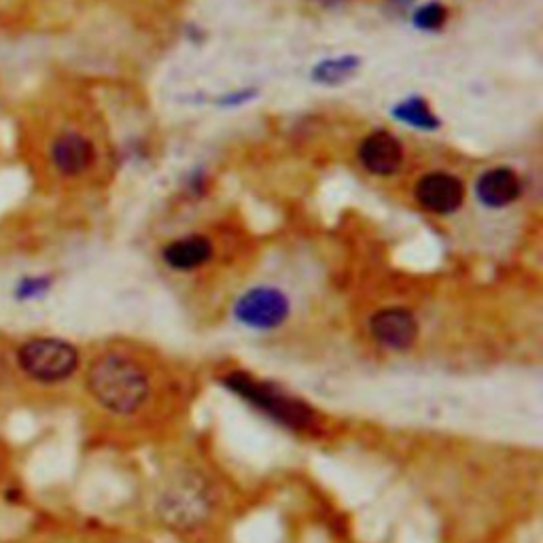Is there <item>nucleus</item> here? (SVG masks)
Here are the masks:
<instances>
[{"instance_id": "f257e3e1", "label": "nucleus", "mask_w": 543, "mask_h": 543, "mask_svg": "<svg viewBox=\"0 0 543 543\" xmlns=\"http://www.w3.org/2000/svg\"><path fill=\"white\" fill-rule=\"evenodd\" d=\"M90 391L102 408L115 414H132L149 397V378L143 367L124 355L100 357L87 376Z\"/></svg>"}, {"instance_id": "f03ea898", "label": "nucleus", "mask_w": 543, "mask_h": 543, "mask_svg": "<svg viewBox=\"0 0 543 543\" xmlns=\"http://www.w3.org/2000/svg\"><path fill=\"white\" fill-rule=\"evenodd\" d=\"M225 384L234 393H238L244 399H249L251 404H255L259 410L268 412L272 418L280 420V423L287 427L304 429L312 423L314 414L306 404L283 395L274 387H270V384L253 380L251 376L240 374V372H234L230 378H225Z\"/></svg>"}, {"instance_id": "7ed1b4c3", "label": "nucleus", "mask_w": 543, "mask_h": 543, "mask_svg": "<svg viewBox=\"0 0 543 543\" xmlns=\"http://www.w3.org/2000/svg\"><path fill=\"white\" fill-rule=\"evenodd\" d=\"M24 372L34 380L58 382L73 376L79 365V353L68 342L56 338H39L20 350Z\"/></svg>"}, {"instance_id": "20e7f679", "label": "nucleus", "mask_w": 543, "mask_h": 543, "mask_svg": "<svg viewBox=\"0 0 543 543\" xmlns=\"http://www.w3.org/2000/svg\"><path fill=\"white\" fill-rule=\"evenodd\" d=\"M289 300L283 291L270 287H257L244 293L234 306V317L249 329L268 331L283 325L289 317Z\"/></svg>"}, {"instance_id": "39448f33", "label": "nucleus", "mask_w": 543, "mask_h": 543, "mask_svg": "<svg viewBox=\"0 0 543 543\" xmlns=\"http://www.w3.org/2000/svg\"><path fill=\"white\" fill-rule=\"evenodd\" d=\"M465 198L463 183L446 172H433L416 183V200L435 215H452Z\"/></svg>"}, {"instance_id": "423d86ee", "label": "nucleus", "mask_w": 543, "mask_h": 543, "mask_svg": "<svg viewBox=\"0 0 543 543\" xmlns=\"http://www.w3.org/2000/svg\"><path fill=\"white\" fill-rule=\"evenodd\" d=\"M372 336L391 350H408L418 338V323L414 314L404 308H389L376 312L370 321Z\"/></svg>"}, {"instance_id": "0eeeda50", "label": "nucleus", "mask_w": 543, "mask_h": 543, "mask_svg": "<svg viewBox=\"0 0 543 543\" xmlns=\"http://www.w3.org/2000/svg\"><path fill=\"white\" fill-rule=\"evenodd\" d=\"M49 155L51 164L64 177H79L94 164L96 149L83 134L64 132L54 140Z\"/></svg>"}, {"instance_id": "6e6552de", "label": "nucleus", "mask_w": 543, "mask_h": 543, "mask_svg": "<svg viewBox=\"0 0 543 543\" xmlns=\"http://www.w3.org/2000/svg\"><path fill=\"white\" fill-rule=\"evenodd\" d=\"M359 157L367 172L376 174V177H389L404 162V149H401L399 140L393 134L378 130L363 140L359 147Z\"/></svg>"}, {"instance_id": "1a4fd4ad", "label": "nucleus", "mask_w": 543, "mask_h": 543, "mask_svg": "<svg viewBox=\"0 0 543 543\" xmlns=\"http://www.w3.org/2000/svg\"><path fill=\"white\" fill-rule=\"evenodd\" d=\"M520 179L510 168H490L478 179L476 194L480 202L488 208L510 206L520 198Z\"/></svg>"}, {"instance_id": "9d476101", "label": "nucleus", "mask_w": 543, "mask_h": 543, "mask_svg": "<svg viewBox=\"0 0 543 543\" xmlns=\"http://www.w3.org/2000/svg\"><path fill=\"white\" fill-rule=\"evenodd\" d=\"M213 244L206 236H185L181 240L170 242L164 249V261L174 270H196L208 264L213 257Z\"/></svg>"}, {"instance_id": "9b49d317", "label": "nucleus", "mask_w": 543, "mask_h": 543, "mask_svg": "<svg viewBox=\"0 0 543 543\" xmlns=\"http://www.w3.org/2000/svg\"><path fill=\"white\" fill-rule=\"evenodd\" d=\"M391 113L395 119L404 121V124H410L418 130H437L442 126V121L437 119V115L431 111L427 100L423 98H408L404 102H399Z\"/></svg>"}, {"instance_id": "f8f14e48", "label": "nucleus", "mask_w": 543, "mask_h": 543, "mask_svg": "<svg viewBox=\"0 0 543 543\" xmlns=\"http://www.w3.org/2000/svg\"><path fill=\"white\" fill-rule=\"evenodd\" d=\"M361 60L355 56H342L334 60H325L321 64L314 66L312 70V81H317L321 85H342L348 79H353L357 75Z\"/></svg>"}, {"instance_id": "ddd939ff", "label": "nucleus", "mask_w": 543, "mask_h": 543, "mask_svg": "<svg viewBox=\"0 0 543 543\" xmlns=\"http://www.w3.org/2000/svg\"><path fill=\"white\" fill-rule=\"evenodd\" d=\"M448 22V9L440 3H429L414 13V26L425 32L442 30Z\"/></svg>"}, {"instance_id": "4468645a", "label": "nucleus", "mask_w": 543, "mask_h": 543, "mask_svg": "<svg viewBox=\"0 0 543 543\" xmlns=\"http://www.w3.org/2000/svg\"><path fill=\"white\" fill-rule=\"evenodd\" d=\"M51 287V278L47 276H28L24 278L20 285H17L15 289V295H17V300H22V302H28V300H37V297L45 295Z\"/></svg>"}, {"instance_id": "2eb2a0df", "label": "nucleus", "mask_w": 543, "mask_h": 543, "mask_svg": "<svg viewBox=\"0 0 543 543\" xmlns=\"http://www.w3.org/2000/svg\"><path fill=\"white\" fill-rule=\"evenodd\" d=\"M255 94H257L255 90H247V92H240V94H234V96H227V98H223V104H242V102L251 100Z\"/></svg>"}]
</instances>
